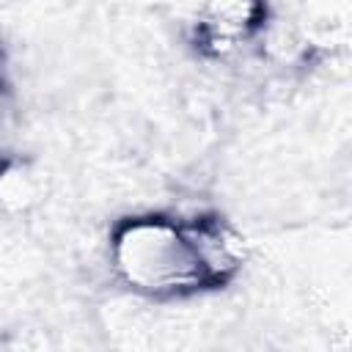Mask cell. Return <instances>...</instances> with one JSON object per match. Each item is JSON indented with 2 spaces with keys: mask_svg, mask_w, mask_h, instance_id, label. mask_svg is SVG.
I'll return each mask as SVG.
<instances>
[{
  "mask_svg": "<svg viewBox=\"0 0 352 352\" xmlns=\"http://www.w3.org/2000/svg\"><path fill=\"white\" fill-rule=\"evenodd\" d=\"M220 226L198 220L195 226H173L157 217L126 223L116 239L118 264L129 283L151 292H195L217 286L234 270V258L223 248Z\"/></svg>",
  "mask_w": 352,
  "mask_h": 352,
  "instance_id": "cell-1",
  "label": "cell"
}]
</instances>
